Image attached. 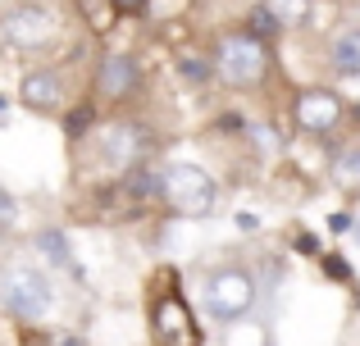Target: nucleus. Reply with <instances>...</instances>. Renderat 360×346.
Segmentation results:
<instances>
[{
  "mask_svg": "<svg viewBox=\"0 0 360 346\" xmlns=\"http://www.w3.org/2000/svg\"><path fill=\"white\" fill-rule=\"evenodd\" d=\"M255 296H260V287H255V274L246 265H214L201 278V310L219 328L242 324L255 310Z\"/></svg>",
  "mask_w": 360,
  "mask_h": 346,
  "instance_id": "nucleus-1",
  "label": "nucleus"
},
{
  "mask_svg": "<svg viewBox=\"0 0 360 346\" xmlns=\"http://www.w3.org/2000/svg\"><path fill=\"white\" fill-rule=\"evenodd\" d=\"M269 64H274L269 46H264V36H255V32H229V36L214 41L210 69H214V78H219L224 87H233V91L260 87V82L269 78Z\"/></svg>",
  "mask_w": 360,
  "mask_h": 346,
  "instance_id": "nucleus-2",
  "label": "nucleus"
},
{
  "mask_svg": "<svg viewBox=\"0 0 360 346\" xmlns=\"http://www.w3.org/2000/svg\"><path fill=\"white\" fill-rule=\"evenodd\" d=\"M160 201L174 214H183V219H205V214H214V205H219V182H214V173L201 169V164L174 160V164L160 169Z\"/></svg>",
  "mask_w": 360,
  "mask_h": 346,
  "instance_id": "nucleus-3",
  "label": "nucleus"
},
{
  "mask_svg": "<svg viewBox=\"0 0 360 346\" xmlns=\"http://www.w3.org/2000/svg\"><path fill=\"white\" fill-rule=\"evenodd\" d=\"M55 36H60V18L41 0H9V5H0V51L32 55V51H46Z\"/></svg>",
  "mask_w": 360,
  "mask_h": 346,
  "instance_id": "nucleus-4",
  "label": "nucleus"
},
{
  "mask_svg": "<svg viewBox=\"0 0 360 346\" xmlns=\"http://www.w3.org/2000/svg\"><path fill=\"white\" fill-rule=\"evenodd\" d=\"M0 305H5V314H14V319H23V324L46 319L51 305H55V287H51V278H46V269L9 265L5 274H0Z\"/></svg>",
  "mask_w": 360,
  "mask_h": 346,
  "instance_id": "nucleus-5",
  "label": "nucleus"
},
{
  "mask_svg": "<svg viewBox=\"0 0 360 346\" xmlns=\"http://www.w3.org/2000/svg\"><path fill=\"white\" fill-rule=\"evenodd\" d=\"M91 155H96L101 173L137 169L141 155H146V128L132 124V119H115V124H105V128L91 133Z\"/></svg>",
  "mask_w": 360,
  "mask_h": 346,
  "instance_id": "nucleus-6",
  "label": "nucleus"
},
{
  "mask_svg": "<svg viewBox=\"0 0 360 346\" xmlns=\"http://www.w3.org/2000/svg\"><path fill=\"white\" fill-rule=\"evenodd\" d=\"M141 91V64L128 51H105L91 69V96L101 105H123Z\"/></svg>",
  "mask_w": 360,
  "mask_h": 346,
  "instance_id": "nucleus-7",
  "label": "nucleus"
},
{
  "mask_svg": "<svg viewBox=\"0 0 360 346\" xmlns=\"http://www.w3.org/2000/svg\"><path fill=\"white\" fill-rule=\"evenodd\" d=\"M18 105L27 114H41V119H60L64 105H69V87H64V73L41 64V69H27L18 78Z\"/></svg>",
  "mask_w": 360,
  "mask_h": 346,
  "instance_id": "nucleus-8",
  "label": "nucleus"
},
{
  "mask_svg": "<svg viewBox=\"0 0 360 346\" xmlns=\"http://www.w3.org/2000/svg\"><path fill=\"white\" fill-rule=\"evenodd\" d=\"M292 124H297L301 133H310V137L333 133V128L342 124V96H338V91H328V87L297 91V100H292Z\"/></svg>",
  "mask_w": 360,
  "mask_h": 346,
  "instance_id": "nucleus-9",
  "label": "nucleus"
},
{
  "mask_svg": "<svg viewBox=\"0 0 360 346\" xmlns=\"http://www.w3.org/2000/svg\"><path fill=\"white\" fill-rule=\"evenodd\" d=\"M150 333H155L160 346H196V324H192V310L183 305V296H160L150 305Z\"/></svg>",
  "mask_w": 360,
  "mask_h": 346,
  "instance_id": "nucleus-10",
  "label": "nucleus"
},
{
  "mask_svg": "<svg viewBox=\"0 0 360 346\" xmlns=\"http://www.w3.org/2000/svg\"><path fill=\"white\" fill-rule=\"evenodd\" d=\"M328 60L342 78H360V27H342L328 46Z\"/></svg>",
  "mask_w": 360,
  "mask_h": 346,
  "instance_id": "nucleus-11",
  "label": "nucleus"
},
{
  "mask_svg": "<svg viewBox=\"0 0 360 346\" xmlns=\"http://www.w3.org/2000/svg\"><path fill=\"white\" fill-rule=\"evenodd\" d=\"M333 187L347 196H360V146H347L333 160Z\"/></svg>",
  "mask_w": 360,
  "mask_h": 346,
  "instance_id": "nucleus-12",
  "label": "nucleus"
},
{
  "mask_svg": "<svg viewBox=\"0 0 360 346\" xmlns=\"http://www.w3.org/2000/svg\"><path fill=\"white\" fill-rule=\"evenodd\" d=\"M37 251H41L51 265H60V269H73V255H69V237H64L60 228H46V232H37Z\"/></svg>",
  "mask_w": 360,
  "mask_h": 346,
  "instance_id": "nucleus-13",
  "label": "nucleus"
},
{
  "mask_svg": "<svg viewBox=\"0 0 360 346\" xmlns=\"http://www.w3.org/2000/svg\"><path fill=\"white\" fill-rule=\"evenodd\" d=\"M78 9H82L91 32H110V27H115V14H119L110 0H78Z\"/></svg>",
  "mask_w": 360,
  "mask_h": 346,
  "instance_id": "nucleus-14",
  "label": "nucleus"
},
{
  "mask_svg": "<svg viewBox=\"0 0 360 346\" xmlns=\"http://www.w3.org/2000/svg\"><path fill=\"white\" fill-rule=\"evenodd\" d=\"M264 9L278 18V27H297L306 18V0H264Z\"/></svg>",
  "mask_w": 360,
  "mask_h": 346,
  "instance_id": "nucleus-15",
  "label": "nucleus"
},
{
  "mask_svg": "<svg viewBox=\"0 0 360 346\" xmlns=\"http://www.w3.org/2000/svg\"><path fill=\"white\" fill-rule=\"evenodd\" d=\"M14 219H18V201L0 187V228H14Z\"/></svg>",
  "mask_w": 360,
  "mask_h": 346,
  "instance_id": "nucleus-16",
  "label": "nucleus"
},
{
  "mask_svg": "<svg viewBox=\"0 0 360 346\" xmlns=\"http://www.w3.org/2000/svg\"><path fill=\"white\" fill-rule=\"evenodd\" d=\"M178 73H183V78H210L214 69H201V60H183V64H178Z\"/></svg>",
  "mask_w": 360,
  "mask_h": 346,
  "instance_id": "nucleus-17",
  "label": "nucleus"
},
{
  "mask_svg": "<svg viewBox=\"0 0 360 346\" xmlns=\"http://www.w3.org/2000/svg\"><path fill=\"white\" fill-rule=\"evenodd\" d=\"M110 5H115L119 14H141V9H146V0H110Z\"/></svg>",
  "mask_w": 360,
  "mask_h": 346,
  "instance_id": "nucleus-18",
  "label": "nucleus"
},
{
  "mask_svg": "<svg viewBox=\"0 0 360 346\" xmlns=\"http://www.w3.org/2000/svg\"><path fill=\"white\" fill-rule=\"evenodd\" d=\"M251 346H274V342H269V338H260V342H251Z\"/></svg>",
  "mask_w": 360,
  "mask_h": 346,
  "instance_id": "nucleus-19",
  "label": "nucleus"
}]
</instances>
